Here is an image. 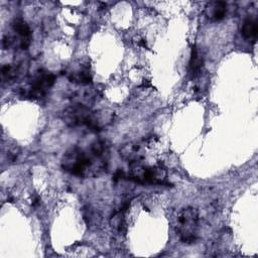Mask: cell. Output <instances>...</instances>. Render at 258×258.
I'll use <instances>...</instances> for the list:
<instances>
[{"instance_id": "6da1fadb", "label": "cell", "mask_w": 258, "mask_h": 258, "mask_svg": "<svg viewBox=\"0 0 258 258\" xmlns=\"http://www.w3.org/2000/svg\"><path fill=\"white\" fill-rule=\"evenodd\" d=\"M108 159L94 156L79 146H72L61 157V167L70 174L79 177L99 175L107 169Z\"/></svg>"}, {"instance_id": "7a4b0ae2", "label": "cell", "mask_w": 258, "mask_h": 258, "mask_svg": "<svg viewBox=\"0 0 258 258\" xmlns=\"http://www.w3.org/2000/svg\"><path fill=\"white\" fill-rule=\"evenodd\" d=\"M63 122L71 128L86 127L89 131L99 132L102 130L104 119L89 106L73 104L62 112Z\"/></svg>"}, {"instance_id": "3957f363", "label": "cell", "mask_w": 258, "mask_h": 258, "mask_svg": "<svg viewBox=\"0 0 258 258\" xmlns=\"http://www.w3.org/2000/svg\"><path fill=\"white\" fill-rule=\"evenodd\" d=\"M176 235L185 244H192L198 239L199 212L192 207L183 208L177 215Z\"/></svg>"}, {"instance_id": "277c9868", "label": "cell", "mask_w": 258, "mask_h": 258, "mask_svg": "<svg viewBox=\"0 0 258 258\" xmlns=\"http://www.w3.org/2000/svg\"><path fill=\"white\" fill-rule=\"evenodd\" d=\"M128 179L140 184H165L166 171L160 166L143 165L140 162L129 163Z\"/></svg>"}, {"instance_id": "5b68a950", "label": "cell", "mask_w": 258, "mask_h": 258, "mask_svg": "<svg viewBox=\"0 0 258 258\" xmlns=\"http://www.w3.org/2000/svg\"><path fill=\"white\" fill-rule=\"evenodd\" d=\"M55 76L45 70H39L31 79L27 88L22 90V96L30 99L43 98L54 85Z\"/></svg>"}, {"instance_id": "8992f818", "label": "cell", "mask_w": 258, "mask_h": 258, "mask_svg": "<svg viewBox=\"0 0 258 258\" xmlns=\"http://www.w3.org/2000/svg\"><path fill=\"white\" fill-rule=\"evenodd\" d=\"M119 152L121 157L127 160L129 163L141 162V160L144 158L142 144L136 143V142H130V143L124 144L120 148Z\"/></svg>"}, {"instance_id": "52a82bcc", "label": "cell", "mask_w": 258, "mask_h": 258, "mask_svg": "<svg viewBox=\"0 0 258 258\" xmlns=\"http://www.w3.org/2000/svg\"><path fill=\"white\" fill-rule=\"evenodd\" d=\"M228 4L225 1H211L205 6V14L211 21H220L227 15Z\"/></svg>"}, {"instance_id": "ba28073f", "label": "cell", "mask_w": 258, "mask_h": 258, "mask_svg": "<svg viewBox=\"0 0 258 258\" xmlns=\"http://www.w3.org/2000/svg\"><path fill=\"white\" fill-rule=\"evenodd\" d=\"M12 28L20 37V47L26 49L31 40V30L29 25L22 18L18 17L12 21Z\"/></svg>"}, {"instance_id": "9c48e42d", "label": "cell", "mask_w": 258, "mask_h": 258, "mask_svg": "<svg viewBox=\"0 0 258 258\" xmlns=\"http://www.w3.org/2000/svg\"><path fill=\"white\" fill-rule=\"evenodd\" d=\"M257 33H258V25H257L256 19L251 17H248L247 19H245L241 28L242 36L248 41L255 42L257 38Z\"/></svg>"}, {"instance_id": "30bf717a", "label": "cell", "mask_w": 258, "mask_h": 258, "mask_svg": "<svg viewBox=\"0 0 258 258\" xmlns=\"http://www.w3.org/2000/svg\"><path fill=\"white\" fill-rule=\"evenodd\" d=\"M127 209H128V205H125L122 209L116 212L110 220V224L112 228L119 234H124L127 229L126 220H125V212Z\"/></svg>"}, {"instance_id": "8fae6325", "label": "cell", "mask_w": 258, "mask_h": 258, "mask_svg": "<svg viewBox=\"0 0 258 258\" xmlns=\"http://www.w3.org/2000/svg\"><path fill=\"white\" fill-rule=\"evenodd\" d=\"M69 80L78 85H90L92 84V75L87 68H81L76 71H73L69 74Z\"/></svg>"}, {"instance_id": "7c38bea8", "label": "cell", "mask_w": 258, "mask_h": 258, "mask_svg": "<svg viewBox=\"0 0 258 258\" xmlns=\"http://www.w3.org/2000/svg\"><path fill=\"white\" fill-rule=\"evenodd\" d=\"M204 67V59L201 55L199 49L196 46H192L189 63H188V70L191 77H197L202 72V69Z\"/></svg>"}, {"instance_id": "4fadbf2b", "label": "cell", "mask_w": 258, "mask_h": 258, "mask_svg": "<svg viewBox=\"0 0 258 258\" xmlns=\"http://www.w3.org/2000/svg\"><path fill=\"white\" fill-rule=\"evenodd\" d=\"M82 213H83V219L88 227L97 228L100 225L101 217L90 206H85L82 210Z\"/></svg>"}, {"instance_id": "5bb4252c", "label": "cell", "mask_w": 258, "mask_h": 258, "mask_svg": "<svg viewBox=\"0 0 258 258\" xmlns=\"http://www.w3.org/2000/svg\"><path fill=\"white\" fill-rule=\"evenodd\" d=\"M18 74V68L17 67H13L11 64H4L1 68V77H2V81L6 82V81H10L13 80Z\"/></svg>"}, {"instance_id": "9a60e30c", "label": "cell", "mask_w": 258, "mask_h": 258, "mask_svg": "<svg viewBox=\"0 0 258 258\" xmlns=\"http://www.w3.org/2000/svg\"><path fill=\"white\" fill-rule=\"evenodd\" d=\"M12 42H13V40H12V38L9 35H4L3 36V38H2V46H3L4 49L9 48L11 46Z\"/></svg>"}, {"instance_id": "2e32d148", "label": "cell", "mask_w": 258, "mask_h": 258, "mask_svg": "<svg viewBox=\"0 0 258 258\" xmlns=\"http://www.w3.org/2000/svg\"><path fill=\"white\" fill-rule=\"evenodd\" d=\"M125 177H126V175H125L124 171L121 170V169H118V170L114 173V175H113V181L117 182V181H119V180H121V179H124Z\"/></svg>"}, {"instance_id": "e0dca14e", "label": "cell", "mask_w": 258, "mask_h": 258, "mask_svg": "<svg viewBox=\"0 0 258 258\" xmlns=\"http://www.w3.org/2000/svg\"><path fill=\"white\" fill-rule=\"evenodd\" d=\"M39 202H40V199L38 196H34V198L32 199V206L33 207H36L39 205Z\"/></svg>"}]
</instances>
